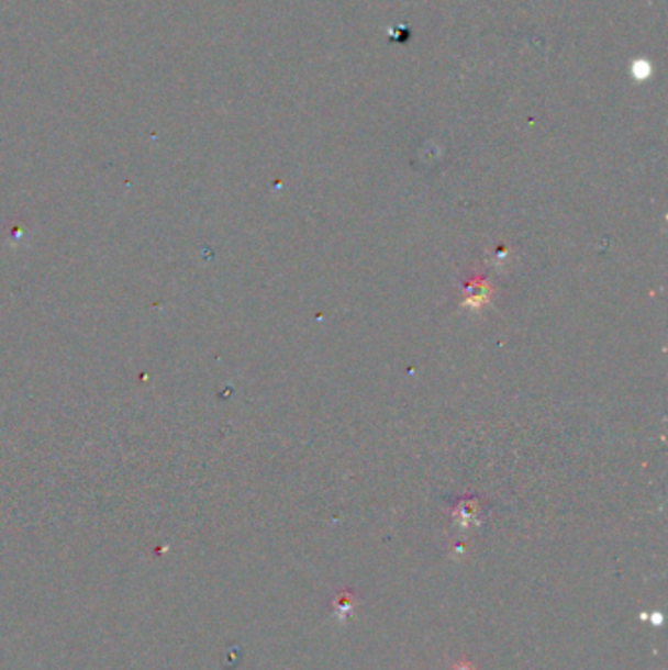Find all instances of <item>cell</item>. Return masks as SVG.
Masks as SVG:
<instances>
[{
    "mask_svg": "<svg viewBox=\"0 0 668 670\" xmlns=\"http://www.w3.org/2000/svg\"><path fill=\"white\" fill-rule=\"evenodd\" d=\"M453 670H477V669H475V667H472V665H470V662L463 661V662H459V665H457V667H455V669H453Z\"/></svg>",
    "mask_w": 668,
    "mask_h": 670,
    "instance_id": "cell-2",
    "label": "cell"
},
{
    "mask_svg": "<svg viewBox=\"0 0 668 670\" xmlns=\"http://www.w3.org/2000/svg\"><path fill=\"white\" fill-rule=\"evenodd\" d=\"M353 607H355V600H353L349 592H342V594L335 599V614L342 617V619L352 614Z\"/></svg>",
    "mask_w": 668,
    "mask_h": 670,
    "instance_id": "cell-1",
    "label": "cell"
}]
</instances>
